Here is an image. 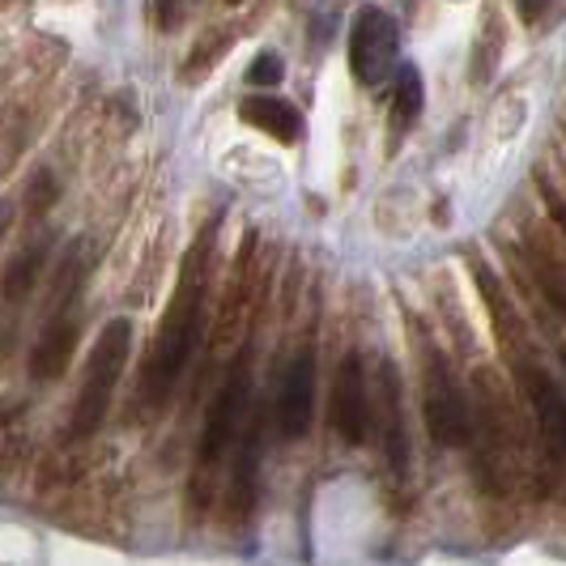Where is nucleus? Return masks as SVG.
<instances>
[{
	"label": "nucleus",
	"mask_w": 566,
	"mask_h": 566,
	"mask_svg": "<svg viewBox=\"0 0 566 566\" xmlns=\"http://www.w3.org/2000/svg\"><path fill=\"white\" fill-rule=\"evenodd\" d=\"M315 418V349H298L290 358V367L282 375V392H277V430L282 439L298 443L307 439Z\"/></svg>",
	"instance_id": "0eeeda50"
},
{
	"label": "nucleus",
	"mask_w": 566,
	"mask_h": 566,
	"mask_svg": "<svg viewBox=\"0 0 566 566\" xmlns=\"http://www.w3.org/2000/svg\"><path fill=\"white\" fill-rule=\"evenodd\" d=\"M252 409V345L239 349V358L230 363L227 379L218 388V397L205 413V426H200V448H197V464L200 473H209L213 464H222V455L230 452L234 434H239V422L248 418Z\"/></svg>",
	"instance_id": "20e7f679"
},
{
	"label": "nucleus",
	"mask_w": 566,
	"mask_h": 566,
	"mask_svg": "<svg viewBox=\"0 0 566 566\" xmlns=\"http://www.w3.org/2000/svg\"><path fill=\"white\" fill-rule=\"evenodd\" d=\"M73 298H60V312L43 324V333L30 349V379L34 384H52L60 379L69 363H73V349H77V333H82V319L69 312Z\"/></svg>",
	"instance_id": "6e6552de"
},
{
	"label": "nucleus",
	"mask_w": 566,
	"mask_h": 566,
	"mask_svg": "<svg viewBox=\"0 0 566 566\" xmlns=\"http://www.w3.org/2000/svg\"><path fill=\"white\" fill-rule=\"evenodd\" d=\"M260 455H264V418L252 413V426L243 430V448H239V460H234V478H230V520H248L252 515Z\"/></svg>",
	"instance_id": "f8f14e48"
},
{
	"label": "nucleus",
	"mask_w": 566,
	"mask_h": 566,
	"mask_svg": "<svg viewBox=\"0 0 566 566\" xmlns=\"http://www.w3.org/2000/svg\"><path fill=\"white\" fill-rule=\"evenodd\" d=\"M239 119L260 128L264 137H273V142H282V145H298L303 133H307L303 112H298L294 103L277 98V94H248V98L239 103Z\"/></svg>",
	"instance_id": "9d476101"
},
{
	"label": "nucleus",
	"mask_w": 566,
	"mask_h": 566,
	"mask_svg": "<svg viewBox=\"0 0 566 566\" xmlns=\"http://www.w3.org/2000/svg\"><path fill=\"white\" fill-rule=\"evenodd\" d=\"M545 209H549V218L566 230V205H563V197H558V192H549V188H545Z\"/></svg>",
	"instance_id": "a211bd4d"
},
{
	"label": "nucleus",
	"mask_w": 566,
	"mask_h": 566,
	"mask_svg": "<svg viewBox=\"0 0 566 566\" xmlns=\"http://www.w3.org/2000/svg\"><path fill=\"white\" fill-rule=\"evenodd\" d=\"M213 234H218V227H205L197 243L188 248L184 264H179V277H175V290H170L167 312H163V324H158L154 349L145 354L137 400H142V413H149V418H158L170 405L175 384L184 379V370H188L200 345V333H205L209 277H213Z\"/></svg>",
	"instance_id": "f257e3e1"
},
{
	"label": "nucleus",
	"mask_w": 566,
	"mask_h": 566,
	"mask_svg": "<svg viewBox=\"0 0 566 566\" xmlns=\"http://www.w3.org/2000/svg\"><path fill=\"white\" fill-rule=\"evenodd\" d=\"M375 409H379V434H384L388 464H392V473H405L409 469V439H405V418H400V375L392 363H379Z\"/></svg>",
	"instance_id": "9b49d317"
},
{
	"label": "nucleus",
	"mask_w": 566,
	"mask_h": 566,
	"mask_svg": "<svg viewBox=\"0 0 566 566\" xmlns=\"http://www.w3.org/2000/svg\"><path fill=\"white\" fill-rule=\"evenodd\" d=\"M426 90H422V73L413 64H397V90H392V128L405 133L418 115H422Z\"/></svg>",
	"instance_id": "ddd939ff"
},
{
	"label": "nucleus",
	"mask_w": 566,
	"mask_h": 566,
	"mask_svg": "<svg viewBox=\"0 0 566 566\" xmlns=\"http://www.w3.org/2000/svg\"><path fill=\"white\" fill-rule=\"evenodd\" d=\"M39 269H43V248H30V252L9 269V277H4V294H9V303L27 298L34 277H39Z\"/></svg>",
	"instance_id": "4468645a"
},
{
	"label": "nucleus",
	"mask_w": 566,
	"mask_h": 566,
	"mask_svg": "<svg viewBox=\"0 0 566 566\" xmlns=\"http://www.w3.org/2000/svg\"><path fill=\"white\" fill-rule=\"evenodd\" d=\"M549 4H554V0H520V18H524L528 27H537L541 18L549 13Z\"/></svg>",
	"instance_id": "f3484780"
},
{
	"label": "nucleus",
	"mask_w": 566,
	"mask_h": 566,
	"mask_svg": "<svg viewBox=\"0 0 566 566\" xmlns=\"http://www.w3.org/2000/svg\"><path fill=\"white\" fill-rule=\"evenodd\" d=\"M563 367H566V349H563Z\"/></svg>",
	"instance_id": "412c9836"
},
{
	"label": "nucleus",
	"mask_w": 566,
	"mask_h": 566,
	"mask_svg": "<svg viewBox=\"0 0 566 566\" xmlns=\"http://www.w3.org/2000/svg\"><path fill=\"white\" fill-rule=\"evenodd\" d=\"M282 77H285V64L277 52H260V56L252 60V69H248V82L260 85V90H273Z\"/></svg>",
	"instance_id": "2eb2a0df"
},
{
	"label": "nucleus",
	"mask_w": 566,
	"mask_h": 566,
	"mask_svg": "<svg viewBox=\"0 0 566 566\" xmlns=\"http://www.w3.org/2000/svg\"><path fill=\"white\" fill-rule=\"evenodd\" d=\"M227 4H243V0H227Z\"/></svg>",
	"instance_id": "aec40b11"
},
{
	"label": "nucleus",
	"mask_w": 566,
	"mask_h": 566,
	"mask_svg": "<svg viewBox=\"0 0 566 566\" xmlns=\"http://www.w3.org/2000/svg\"><path fill=\"white\" fill-rule=\"evenodd\" d=\"M52 200H56V184H52L48 175H39L34 188H30V209L43 213V209H52Z\"/></svg>",
	"instance_id": "dca6fc26"
},
{
	"label": "nucleus",
	"mask_w": 566,
	"mask_h": 566,
	"mask_svg": "<svg viewBox=\"0 0 566 566\" xmlns=\"http://www.w3.org/2000/svg\"><path fill=\"white\" fill-rule=\"evenodd\" d=\"M400 60V27L397 18L379 4H363L349 27V73L354 82L375 90L397 73Z\"/></svg>",
	"instance_id": "39448f33"
},
{
	"label": "nucleus",
	"mask_w": 566,
	"mask_h": 566,
	"mask_svg": "<svg viewBox=\"0 0 566 566\" xmlns=\"http://www.w3.org/2000/svg\"><path fill=\"white\" fill-rule=\"evenodd\" d=\"M520 384H524V397L537 413V426L545 443H549V452L566 464V392L537 363H520Z\"/></svg>",
	"instance_id": "1a4fd4ad"
},
{
	"label": "nucleus",
	"mask_w": 566,
	"mask_h": 566,
	"mask_svg": "<svg viewBox=\"0 0 566 566\" xmlns=\"http://www.w3.org/2000/svg\"><path fill=\"white\" fill-rule=\"evenodd\" d=\"M422 413L426 430L439 448H464L473 439V413H469L464 388L434 345H426L422 354Z\"/></svg>",
	"instance_id": "7ed1b4c3"
},
{
	"label": "nucleus",
	"mask_w": 566,
	"mask_h": 566,
	"mask_svg": "<svg viewBox=\"0 0 566 566\" xmlns=\"http://www.w3.org/2000/svg\"><path fill=\"white\" fill-rule=\"evenodd\" d=\"M9 227H13V200L0 197V239L9 234Z\"/></svg>",
	"instance_id": "6ab92c4d"
},
{
	"label": "nucleus",
	"mask_w": 566,
	"mask_h": 566,
	"mask_svg": "<svg viewBox=\"0 0 566 566\" xmlns=\"http://www.w3.org/2000/svg\"><path fill=\"white\" fill-rule=\"evenodd\" d=\"M128 354H133V324L119 315V319H112L98 333L90 358H85L82 388H77L73 418H69V439H90L98 426L107 422L115 400V384H119V375L128 367Z\"/></svg>",
	"instance_id": "f03ea898"
},
{
	"label": "nucleus",
	"mask_w": 566,
	"mask_h": 566,
	"mask_svg": "<svg viewBox=\"0 0 566 566\" xmlns=\"http://www.w3.org/2000/svg\"><path fill=\"white\" fill-rule=\"evenodd\" d=\"M375 400H370V384H367V367H363V354H345L337 367V379H333V430L349 448H363L370 439V413Z\"/></svg>",
	"instance_id": "423d86ee"
}]
</instances>
